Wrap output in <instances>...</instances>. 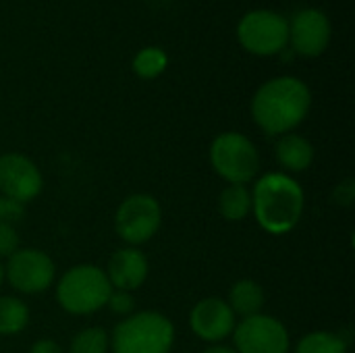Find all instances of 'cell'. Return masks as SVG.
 <instances>
[{
    "instance_id": "obj_1",
    "label": "cell",
    "mask_w": 355,
    "mask_h": 353,
    "mask_svg": "<svg viewBox=\"0 0 355 353\" xmlns=\"http://www.w3.org/2000/svg\"><path fill=\"white\" fill-rule=\"evenodd\" d=\"M310 87L297 77H275L252 98V117L268 135L291 133L310 112Z\"/></svg>"
},
{
    "instance_id": "obj_2",
    "label": "cell",
    "mask_w": 355,
    "mask_h": 353,
    "mask_svg": "<svg viewBox=\"0 0 355 353\" xmlns=\"http://www.w3.org/2000/svg\"><path fill=\"white\" fill-rule=\"evenodd\" d=\"M252 210L270 235H285L297 227L306 210L302 185L287 173H266L252 189Z\"/></svg>"
},
{
    "instance_id": "obj_3",
    "label": "cell",
    "mask_w": 355,
    "mask_h": 353,
    "mask_svg": "<svg viewBox=\"0 0 355 353\" xmlns=\"http://www.w3.org/2000/svg\"><path fill=\"white\" fill-rule=\"evenodd\" d=\"M112 353H171L175 327L160 312H137L123 318L110 335Z\"/></svg>"
},
{
    "instance_id": "obj_4",
    "label": "cell",
    "mask_w": 355,
    "mask_h": 353,
    "mask_svg": "<svg viewBox=\"0 0 355 353\" xmlns=\"http://www.w3.org/2000/svg\"><path fill=\"white\" fill-rule=\"evenodd\" d=\"M110 291L112 287L102 268L94 264H79L60 277L56 285V300L64 312L85 316L102 310Z\"/></svg>"
},
{
    "instance_id": "obj_5",
    "label": "cell",
    "mask_w": 355,
    "mask_h": 353,
    "mask_svg": "<svg viewBox=\"0 0 355 353\" xmlns=\"http://www.w3.org/2000/svg\"><path fill=\"white\" fill-rule=\"evenodd\" d=\"M210 162L218 177L229 185H248L260 171V154L250 137L227 131L214 137L210 146Z\"/></svg>"
},
{
    "instance_id": "obj_6",
    "label": "cell",
    "mask_w": 355,
    "mask_h": 353,
    "mask_svg": "<svg viewBox=\"0 0 355 353\" xmlns=\"http://www.w3.org/2000/svg\"><path fill=\"white\" fill-rule=\"evenodd\" d=\"M239 44L252 54H279L289 44V21L272 10H250L237 25Z\"/></svg>"
},
{
    "instance_id": "obj_7",
    "label": "cell",
    "mask_w": 355,
    "mask_h": 353,
    "mask_svg": "<svg viewBox=\"0 0 355 353\" xmlns=\"http://www.w3.org/2000/svg\"><path fill=\"white\" fill-rule=\"evenodd\" d=\"M162 223V210L156 198L148 193H133L121 202L114 214V229L116 235L131 243L141 246L150 241Z\"/></svg>"
},
{
    "instance_id": "obj_8",
    "label": "cell",
    "mask_w": 355,
    "mask_h": 353,
    "mask_svg": "<svg viewBox=\"0 0 355 353\" xmlns=\"http://www.w3.org/2000/svg\"><path fill=\"white\" fill-rule=\"evenodd\" d=\"M237 353H287L289 352V331L279 318L256 314L243 318L233 331Z\"/></svg>"
},
{
    "instance_id": "obj_9",
    "label": "cell",
    "mask_w": 355,
    "mask_h": 353,
    "mask_svg": "<svg viewBox=\"0 0 355 353\" xmlns=\"http://www.w3.org/2000/svg\"><path fill=\"white\" fill-rule=\"evenodd\" d=\"M54 262L46 252L33 250V248H25V250H17L6 264L4 277L8 279L10 287L33 295V293H42L46 291L52 283H54Z\"/></svg>"
},
{
    "instance_id": "obj_10",
    "label": "cell",
    "mask_w": 355,
    "mask_h": 353,
    "mask_svg": "<svg viewBox=\"0 0 355 353\" xmlns=\"http://www.w3.org/2000/svg\"><path fill=\"white\" fill-rule=\"evenodd\" d=\"M42 185V173L31 158L15 152L0 156V196L25 204L40 196Z\"/></svg>"
},
{
    "instance_id": "obj_11",
    "label": "cell",
    "mask_w": 355,
    "mask_h": 353,
    "mask_svg": "<svg viewBox=\"0 0 355 353\" xmlns=\"http://www.w3.org/2000/svg\"><path fill=\"white\" fill-rule=\"evenodd\" d=\"M331 42V21L320 8H302L289 23V46L300 56H318Z\"/></svg>"
},
{
    "instance_id": "obj_12",
    "label": "cell",
    "mask_w": 355,
    "mask_h": 353,
    "mask_svg": "<svg viewBox=\"0 0 355 353\" xmlns=\"http://www.w3.org/2000/svg\"><path fill=\"white\" fill-rule=\"evenodd\" d=\"M191 331L208 343H220L233 335L237 327V316L229 304L220 298H206L198 302L189 316Z\"/></svg>"
},
{
    "instance_id": "obj_13",
    "label": "cell",
    "mask_w": 355,
    "mask_h": 353,
    "mask_svg": "<svg viewBox=\"0 0 355 353\" xmlns=\"http://www.w3.org/2000/svg\"><path fill=\"white\" fill-rule=\"evenodd\" d=\"M148 270H150V266H148V258L144 256V252H139L135 248H123L110 256L108 268H106V279L112 289L131 293L146 283Z\"/></svg>"
},
{
    "instance_id": "obj_14",
    "label": "cell",
    "mask_w": 355,
    "mask_h": 353,
    "mask_svg": "<svg viewBox=\"0 0 355 353\" xmlns=\"http://www.w3.org/2000/svg\"><path fill=\"white\" fill-rule=\"evenodd\" d=\"M277 160L289 173H304L314 160V146L295 133H285L277 144Z\"/></svg>"
},
{
    "instance_id": "obj_15",
    "label": "cell",
    "mask_w": 355,
    "mask_h": 353,
    "mask_svg": "<svg viewBox=\"0 0 355 353\" xmlns=\"http://www.w3.org/2000/svg\"><path fill=\"white\" fill-rule=\"evenodd\" d=\"M264 302H266V295H264V289L260 287V283H256L252 279H241L231 287L227 304L235 316L250 318V316L262 314Z\"/></svg>"
},
{
    "instance_id": "obj_16",
    "label": "cell",
    "mask_w": 355,
    "mask_h": 353,
    "mask_svg": "<svg viewBox=\"0 0 355 353\" xmlns=\"http://www.w3.org/2000/svg\"><path fill=\"white\" fill-rule=\"evenodd\" d=\"M218 210L229 223H239L252 212V191L245 185H229L218 196Z\"/></svg>"
},
{
    "instance_id": "obj_17",
    "label": "cell",
    "mask_w": 355,
    "mask_h": 353,
    "mask_svg": "<svg viewBox=\"0 0 355 353\" xmlns=\"http://www.w3.org/2000/svg\"><path fill=\"white\" fill-rule=\"evenodd\" d=\"M29 325V308L23 300L4 295L0 298V335L12 337Z\"/></svg>"
},
{
    "instance_id": "obj_18",
    "label": "cell",
    "mask_w": 355,
    "mask_h": 353,
    "mask_svg": "<svg viewBox=\"0 0 355 353\" xmlns=\"http://www.w3.org/2000/svg\"><path fill=\"white\" fill-rule=\"evenodd\" d=\"M293 353H347V341L331 331H314L297 343Z\"/></svg>"
},
{
    "instance_id": "obj_19",
    "label": "cell",
    "mask_w": 355,
    "mask_h": 353,
    "mask_svg": "<svg viewBox=\"0 0 355 353\" xmlns=\"http://www.w3.org/2000/svg\"><path fill=\"white\" fill-rule=\"evenodd\" d=\"M166 64H168V58H166L164 50H160L156 46H148L133 56V71H135V75H139L144 79L158 77L166 69Z\"/></svg>"
},
{
    "instance_id": "obj_20",
    "label": "cell",
    "mask_w": 355,
    "mask_h": 353,
    "mask_svg": "<svg viewBox=\"0 0 355 353\" xmlns=\"http://www.w3.org/2000/svg\"><path fill=\"white\" fill-rule=\"evenodd\" d=\"M108 333L100 327H89L79 331L71 345L69 353H106L108 352Z\"/></svg>"
},
{
    "instance_id": "obj_21",
    "label": "cell",
    "mask_w": 355,
    "mask_h": 353,
    "mask_svg": "<svg viewBox=\"0 0 355 353\" xmlns=\"http://www.w3.org/2000/svg\"><path fill=\"white\" fill-rule=\"evenodd\" d=\"M106 306H108V308H110L114 314H119V316L127 318V316H131V314H133L135 300H133V295H131L129 291H119V289H112V291H110V295H108V302H106Z\"/></svg>"
},
{
    "instance_id": "obj_22",
    "label": "cell",
    "mask_w": 355,
    "mask_h": 353,
    "mask_svg": "<svg viewBox=\"0 0 355 353\" xmlns=\"http://www.w3.org/2000/svg\"><path fill=\"white\" fill-rule=\"evenodd\" d=\"M23 216H25V204L17 202L12 198L0 196V223L15 227Z\"/></svg>"
},
{
    "instance_id": "obj_23",
    "label": "cell",
    "mask_w": 355,
    "mask_h": 353,
    "mask_svg": "<svg viewBox=\"0 0 355 353\" xmlns=\"http://www.w3.org/2000/svg\"><path fill=\"white\" fill-rule=\"evenodd\" d=\"M19 250V235L12 225L0 223V258H10Z\"/></svg>"
},
{
    "instance_id": "obj_24",
    "label": "cell",
    "mask_w": 355,
    "mask_h": 353,
    "mask_svg": "<svg viewBox=\"0 0 355 353\" xmlns=\"http://www.w3.org/2000/svg\"><path fill=\"white\" fill-rule=\"evenodd\" d=\"M355 189H354V181H345L337 187V204H343V206H349L354 202Z\"/></svg>"
},
{
    "instance_id": "obj_25",
    "label": "cell",
    "mask_w": 355,
    "mask_h": 353,
    "mask_svg": "<svg viewBox=\"0 0 355 353\" xmlns=\"http://www.w3.org/2000/svg\"><path fill=\"white\" fill-rule=\"evenodd\" d=\"M29 353H62V350H60L54 341L42 339V341H35V343L31 345Z\"/></svg>"
},
{
    "instance_id": "obj_26",
    "label": "cell",
    "mask_w": 355,
    "mask_h": 353,
    "mask_svg": "<svg viewBox=\"0 0 355 353\" xmlns=\"http://www.w3.org/2000/svg\"><path fill=\"white\" fill-rule=\"evenodd\" d=\"M202 353H237L233 347H227V345H212V347H208L206 352Z\"/></svg>"
},
{
    "instance_id": "obj_27",
    "label": "cell",
    "mask_w": 355,
    "mask_h": 353,
    "mask_svg": "<svg viewBox=\"0 0 355 353\" xmlns=\"http://www.w3.org/2000/svg\"><path fill=\"white\" fill-rule=\"evenodd\" d=\"M2 281H4V266L0 264V285H2Z\"/></svg>"
}]
</instances>
